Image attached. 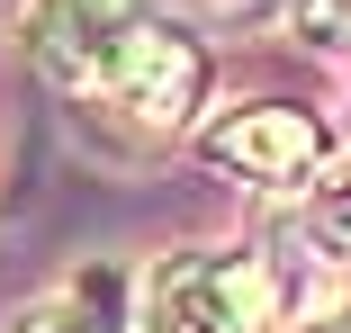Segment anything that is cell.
<instances>
[{"label": "cell", "mask_w": 351, "mask_h": 333, "mask_svg": "<svg viewBox=\"0 0 351 333\" xmlns=\"http://www.w3.org/2000/svg\"><path fill=\"white\" fill-rule=\"evenodd\" d=\"M342 333H351V324H342Z\"/></svg>", "instance_id": "cell-6"}, {"label": "cell", "mask_w": 351, "mask_h": 333, "mask_svg": "<svg viewBox=\"0 0 351 333\" xmlns=\"http://www.w3.org/2000/svg\"><path fill=\"white\" fill-rule=\"evenodd\" d=\"M27 63L135 126H180L207 99V54L154 0H27Z\"/></svg>", "instance_id": "cell-1"}, {"label": "cell", "mask_w": 351, "mask_h": 333, "mask_svg": "<svg viewBox=\"0 0 351 333\" xmlns=\"http://www.w3.org/2000/svg\"><path fill=\"white\" fill-rule=\"evenodd\" d=\"M0 333H117V324H108V280H73V288H54V297L19 306Z\"/></svg>", "instance_id": "cell-4"}, {"label": "cell", "mask_w": 351, "mask_h": 333, "mask_svg": "<svg viewBox=\"0 0 351 333\" xmlns=\"http://www.w3.org/2000/svg\"><path fill=\"white\" fill-rule=\"evenodd\" d=\"M207 162H226L234 180H261V189H306L324 162H333V136L324 117L298 108V99H243L207 126Z\"/></svg>", "instance_id": "cell-3"}, {"label": "cell", "mask_w": 351, "mask_h": 333, "mask_svg": "<svg viewBox=\"0 0 351 333\" xmlns=\"http://www.w3.org/2000/svg\"><path fill=\"white\" fill-rule=\"evenodd\" d=\"M306 225L324 252H351V153L315 171V198H306Z\"/></svg>", "instance_id": "cell-5"}, {"label": "cell", "mask_w": 351, "mask_h": 333, "mask_svg": "<svg viewBox=\"0 0 351 333\" xmlns=\"http://www.w3.org/2000/svg\"><path fill=\"white\" fill-rule=\"evenodd\" d=\"M145 333H279V288L261 252L243 243L171 252L145 288Z\"/></svg>", "instance_id": "cell-2"}]
</instances>
